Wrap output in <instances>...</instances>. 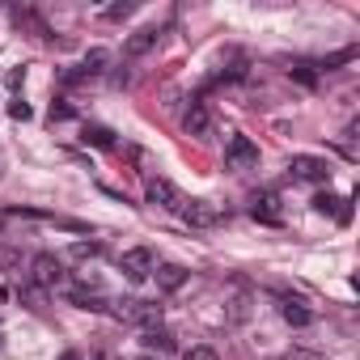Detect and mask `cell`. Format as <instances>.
Returning <instances> with one entry per match:
<instances>
[{"label":"cell","instance_id":"7c38bea8","mask_svg":"<svg viewBox=\"0 0 360 360\" xmlns=\"http://www.w3.org/2000/svg\"><path fill=\"white\" fill-rule=\"evenodd\" d=\"M153 276H157V288L161 292H178V288H183L187 284V267H178V263H161V267H153Z\"/></svg>","mask_w":360,"mask_h":360},{"label":"cell","instance_id":"5bb4252c","mask_svg":"<svg viewBox=\"0 0 360 360\" xmlns=\"http://www.w3.org/2000/svg\"><path fill=\"white\" fill-rule=\"evenodd\" d=\"M68 305H77V309H94V314H102V309H106V301H102L98 292H89L85 284L68 288Z\"/></svg>","mask_w":360,"mask_h":360},{"label":"cell","instance_id":"52a82bcc","mask_svg":"<svg viewBox=\"0 0 360 360\" xmlns=\"http://www.w3.org/2000/svg\"><path fill=\"white\" fill-rule=\"evenodd\" d=\"M144 200L157 204V208H169V212H178V204H183V195H178V187L169 183V178H148V183H144Z\"/></svg>","mask_w":360,"mask_h":360},{"label":"cell","instance_id":"6da1fadb","mask_svg":"<svg viewBox=\"0 0 360 360\" xmlns=\"http://www.w3.org/2000/svg\"><path fill=\"white\" fill-rule=\"evenodd\" d=\"M161 305L157 301H140V297H127V301H119V318H127V322H136V326H144V330H153V326H161Z\"/></svg>","mask_w":360,"mask_h":360},{"label":"cell","instance_id":"e0dca14e","mask_svg":"<svg viewBox=\"0 0 360 360\" xmlns=\"http://www.w3.org/2000/svg\"><path fill=\"white\" fill-rule=\"evenodd\" d=\"M288 77H292L297 85H305V89H314V85H318V68H314V64H292V68H288Z\"/></svg>","mask_w":360,"mask_h":360},{"label":"cell","instance_id":"30bf717a","mask_svg":"<svg viewBox=\"0 0 360 360\" xmlns=\"http://www.w3.org/2000/svg\"><path fill=\"white\" fill-rule=\"evenodd\" d=\"M157 39H161V30H157V26H144V30L127 34V43H123V56H127V60H140V56H148V51L157 47Z\"/></svg>","mask_w":360,"mask_h":360},{"label":"cell","instance_id":"4fadbf2b","mask_svg":"<svg viewBox=\"0 0 360 360\" xmlns=\"http://www.w3.org/2000/svg\"><path fill=\"white\" fill-rule=\"evenodd\" d=\"M280 318H284L288 326H309V322H314V309H305L297 297H280Z\"/></svg>","mask_w":360,"mask_h":360},{"label":"cell","instance_id":"cb8c5ba5","mask_svg":"<svg viewBox=\"0 0 360 360\" xmlns=\"http://www.w3.org/2000/svg\"><path fill=\"white\" fill-rule=\"evenodd\" d=\"M9 115H13V119H30V106L18 98V102H9Z\"/></svg>","mask_w":360,"mask_h":360},{"label":"cell","instance_id":"9c48e42d","mask_svg":"<svg viewBox=\"0 0 360 360\" xmlns=\"http://www.w3.org/2000/svg\"><path fill=\"white\" fill-rule=\"evenodd\" d=\"M250 217H255L259 225H280V221H284V212H280V195H276V191L255 195V200H250Z\"/></svg>","mask_w":360,"mask_h":360},{"label":"cell","instance_id":"277c9868","mask_svg":"<svg viewBox=\"0 0 360 360\" xmlns=\"http://www.w3.org/2000/svg\"><path fill=\"white\" fill-rule=\"evenodd\" d=\"M119 267H123V276H127V280H148V276H153V267H157V255H153L148 246H131V250H123Z\"/></svg>","mask_w":360,"mask_h":360},{"label":"cell","instance_id":"3957f363","mask_svg":"<svg viewBox=\"0 0 360 360\" xmlns=\"http://www.w3.org/2000/svg\"><path fill=\"white\" fill-rule=\"evenodd\" d=\"M259 165V144L250 136H233L225 148V169H255Z\"/></svg>","mask_w":360,"mask_h":360},{"label":"cell","instance_id":"484cf974","mask_svg":"<svg viewBox=\"0 0 360 360\" xmlns=\"http://www.w3.org/2000/svg\"><path fill=\"white\" fill-rule=\"evenodd\" d=\"M60 360H85V356H81V352H64Z\"/></svg>","mask_w":360,"mask_h":360},{"label":"cell","instance_id":"603a6c76","mask_svg":"<svg viewBox=\"0 0 360 360\" xmlns=\"http://www.w3.org/2000/svg\"><path fill=\"white\" fill-rule=\"evenodd\" d=\"M127 13H131V5H110L102 18H106V22H119V18H127Z\"/></svg>","mask_w":360,"mask_h":360},{"label":"cell","instance_id":"d6986e66","mask_svg":"<svg viewBox=\"0 0 360 360\" xmlns=\"http://www.w3.org/2000/svg\"><path fill=\"white\" fill-rule=\"evenodd\" d=\"M68 255H72V259H98V255H102V242H77Z\"/></svg>","mask_w":360,"mask_h":360},{"label":"cell","instance_id":"7402d4cb","mask_svg":"<svg viewBox=\"0 0 360 360\" xmlns=\"http://www.w3.org/2000/svg\"><path fill=\"white\" fill-rule=\"evenodd\" d=\"M183 360H221V356H217L212 347H187V352H183Z\"/></svg>","mask_w":360,"mask_h":360},{"label":"cell","instance_id":"7a4b0ae2","mask_svg":"<svg viewBox=\"0 0 360 360\" xmlns=\"http://www.w3.org/2000/svg\"><path fill=\"white\" fill-rule=\"evenodd\" d=\"M288 174L301 178V183H330V165L322 157H309V153H297L288 161Z\"/></svg>","mask_w":360,"mask_h":360},{"label":"cell","instance_id":"2e32d148","mask_svg":"<svg viewBox=\"0 0 360 360\" xmlns=\"http://www.w3.org/2000/svg\"><path fill=\"white\" fill-rule=\"evenodd\" d=\"M148 352H174V339L161 330V326H153V330H144V339H140Z\"/></svg>","mask_w":360,"mask_h":360},{"label":"cell","instance_id":"4316f807","mask_svg":"<svg viewBox=\"0 0 360 360\" xmlns=\"http://www.w3.org/2000/svg\"><path fill=\"white\" fill-rule=\"evenodd\" d=\"M94 360H115V356H106V352H98V356H94Z\"/></svg>","mask_w":360,"mask_h":360},{"label":"cell","instance_id":"44dd1931","mask_svg":"<svg viewBox=\"0 0 360 360\" xmlns=\"http://www.w3.org/2000/svg\"><path fill=\"white\" fill-rule=\"evenodd\" d=\"M0 267H5V271L22 267V255H18V250H9V246H0Z\"/></svg>","mask_w":360,"mask_h":360},{"label":"cell","instance_id":"8992f818","mask_svg":"<svg viewBox=\"0 0 360 360\" xmlns=\"http://www.w3.org/2000/svg\"><path fill=\"white\" fill-rule=\"evenodd\" d=\"M178 217H183L191 229H217V225H221V212H217L208 200H191V204L183 200V204H178Z\"/></svg>","mask_w":360,"mask_h":360},{"label":"cell","instance_id":"ac0fdd59","mask_svg":"<svg viewBox=\"0 0 360 360\" xmlns=\"http://www.w3.org/2000/svg\"><path fill=\"white\" fill-rule=\"evenodd\" d=\"M347 60H356V47H343V51L326 56V60H322V64H314V68H326V72H330V68H339V64H347Z\"/></svg>","mask_w":360,"mask_h":360},{"label":"cell","instance_id":"d4e9b609","mask_svg":"<svg viewBox=\"0 0 360 360\" xmlns=\"http://www.w3.org/2000/svg\"><path fill=\"white\" fill-rule=\"evenodd\" d=\"M51 119H72V106H68V102H60V106H51Z\"/></svg>","mask_w":360,"mask_h":360},{"label":"cell","instance_id":"ffe728a7","mask_svg":"<svg viewBox=\"0 0 360 360\" xmlns=\"http://www.w3.org/2000/svg\"><path fill=\"white\" fill-rule=\"evenodd\" d=\"M280 360H326V356H322L318 347H288Z\"/></svg>","mask_w":360,"mask_h":360},{"label":"cell","instance_id":"8fae6325","mask_svg":"<svg viewBox=\"0 0 360 360\" xmlns=\"http://www.w3.org/2000/svg\"><path fill=\"white\" fill-rule=\"evenodd\" d=\"M314 212L339 217V225H347V221H352V200H339V195H330V191H318V195H314Z\"/></svg>","mask_w":360,"mask_h":360},{"label":"cell","instance_id":"5b68a950","mask_svg":"<svg viewBox=\"0 0 360 360\" xmlns=\"http://www.w3.org/2000/svg\"><path fill=\"white\" fill-rule=\"evenodd\" d=\"M30 280H34L39 288H56V284H64V263L43 250V255L30 259Z\"/></svg>","mask_w":360,"mask_h":360},{"label":"cell","instance_id":"9a60e30c","mask_svg":"<svg viewBox=\"0 0 360 360\" xmlns=\"http://www.w3.org/2000/svg\"><path fill=\"white\" fill-rule=\"evenodd\" d=\"M81 140L94 144V148H115V131H110V127H98V123H85Z\"/></svg>","mask_w":360,"mask_h":360},{"label":"cell","instance_id":"ba28073f","mask_svg":"<svg viewBox=\"0 0 360 360\" xmlns=\"http://www.w3.org/2000/svg\"><path fill=\"white\" fill-rule=\"evenodd\" d=\"M183 131L195 136V140H208V136H212V115H208L204 102H191V106H187V115H183Z\"/></svg>","mask_w":360,"mask_h":360}]
</instances>
